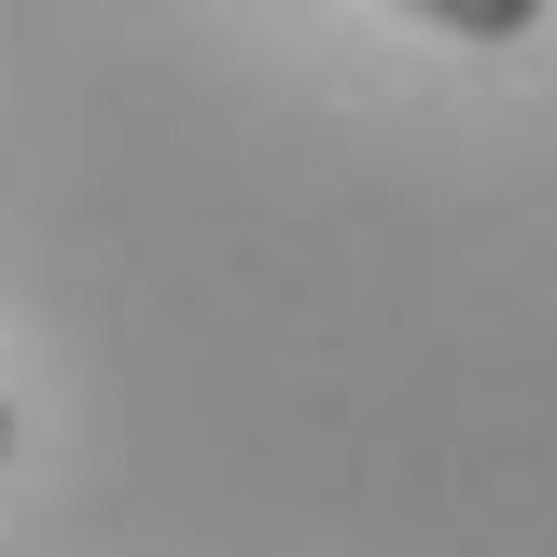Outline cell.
Instances as JSON below:
<instances>
[{
  "mask_svg": "<svg viewBox=\"0 0 557 557\" xmlns=\"http://www.w3.org/2000/svg\"><path fill=\"white\" fill-rule=\"evenodd\" d=\"M405 14L460 28V42H530V28H544V0H405Z\"/></svg>",
  "mask_w": 557,
  "mask_h": 557,
  "instance_id": "6da1fadb",
  "label": "cell"
},
{
  "mask_svg": "<svg viewBox=\"0 0 557 557\" xmlns=\"http://www.w3.org/2000/svg\"><path fill=\"white\" fill-rule=\"evenodd\" d=\"M0 460H14V405H0Z\"/></svg>",
  "mask_w": 557,
  "mask_h": 557,
  "instance_id": "7a4b0ae2",
  "label": "cell"
}]
</instances>
